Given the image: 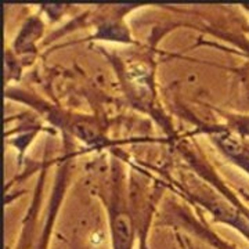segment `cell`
<instances>
[{
  "label": "cell",
  "instance_id": "obj_6",
  "mask_svg": "<svg viewBox=\"0 0 249 249\" xmlns=\"http://www.w3.org/2000/svg\"><path fill=\"white\" fill-rule=\"evenodd\" d=\"M241 7H242V10L247 13V16H248V19H249V3L248 4H241ZM245 32H247V34H249V24H248V27L245 28Z\"/></svg>",
  "mask_w": 249,
  "mask_h": 249
},
{
  "label": "cell",
  "instance_id": "obj_1",
  "mask_svg": "<svg viewBox=\"0 0 249 249\" xmlns=\"http://www.w3.org/2000/svg\"><path fill=\"white\" fill-rule=\"evenodd\" d=\"M108 220L112 249H133L134 223L124 196V170L114 162L108 198Z\"/></svg>",
  "mask_w": 249,
  "mask_h": 249
},
{
  "label": "cell",
  "instance_id": "obj_3",
  "mask_svg": "<svg viewBox=\"0 0 249 249\" xmlns=\"http://www.w3.org/2000/svg\"><path fill=\"white\" fill-rule=\"evenodd\" d=\"M50 224L47 223L45 230L37 234L35 227V219L32 216H29V223L28 226L24 227L22 232V238L19 241V245L17 249H46L47 242L46 240L49 238V230H50Z\"/></svg>",
  "mask_w": 249,
  "mask_h": 249
},
{
  "label": "cell",
  "instance_id": "obj_5",
  "mask_svg": "<svg viewBox=\"0 0 249 249\" xmlns=\"http://www.w3.org/2000/svg\"><path fill=\"white\" fill-rule=\"evenodd\" d=\"M220 37H223L224 40L230 42V43H232V45H235L238 49H240V50L245 52V53L249 55V42L247 40V39H242V37L240 39L238 36L231 35V34H224V35H222Z\"/></svg>",
  "mask_w": 249,
  "mask_h": 249
},
{
  "label": "cell",
  "instance_id": "obj_4",
  "mask_svg": "<svg viewBox=\"0 0 249 249\" xmlns=\"http://www.w3.org/2000/svg\"><path fill=\"white\" fill-rule=\"evenodd\" d=\"M223 118L222 124L235 133L241 134L249 139V114H238V112H220Z\"/></svg>",
  "mask_w": 249,
  "mask_h": 249
},
{
  "label": "cell",
  "instance_id": "obj_2",
  "mask_svg": "<svg viewBox=\"0 0 249 249\" xmlns=\"http://www.w3.org/2000/svg\"><path fill=\"white\" fill-rule=\"evenodd\" d=\"M196 129L198 133L208 136L209 142L226 160L249 176V139L223 124H198Z\"/></svg>",
  "mask_w": 249,
  "mask_h": 249
}]
</instances>
